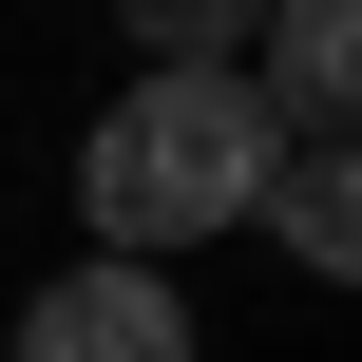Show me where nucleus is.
I'll return each instance as SVG.
<instances>
[{
  "label": "nucleus",
  "instance_id": "obj_2",
  "mask_svg": "<svg viewBox=\"0 0 362 362\" xmlns=\"http://www.w3.org/2000/svg\"><path fill=\"white\" fill-rule=\"evenodd\" d=\"M19 362H191V305H172V267H57L38 305H19Z\"/></svg>",
  "mask_w": 362,
  "mask_h": 362
},
{
  "label": "nucleus",
  "instance_id": "obj_1",
  "mask_svg": "<svg viewBox=\"0 0 362 362\" xmlns=\"http://www.w3.org/2000/svg\"><path fill=\"white\" fill-rule=\"evenodd\" d=\"M267 172H286V115L248 95V57L134 76V95H95V134H76V210H95V248H115V267H172V248L248 229V210H267Z\"/></svg>",
  "mask_w": 362,
  "mask_h": 362
},
{
  "label": "nucleus",
  "instance_id": "obj_5",
  "mask_svg": "<svg viewBox=\"0 0 362 362\" xmlns=\"http://www.w3.org/2000/svg\"><path fill=\"white\" fill-rule=\"evenodd\" d=\"M248 19H267V0H115V38H134L153 76H191V57H248Z\"/></svg>",
  "mask_w": 362,
  "mask_h": 362
},
{
  "label": "nucleus",
  "instance_id": "obj_3",
  "mask_svg": "<svg viewBox=\"0 0 362 362\" xmlns=\"http://www.w3.org/2000/svg\"><path fill=\"white\" fill-rule=\"evenodd\" d=\"M248 95H267L286 134H344V95H362V0H267V57H248Z\"/></svg>",
  "mask_w": 362,
  "mask_h": 362
},
{
  "label": "nucleus",
  "instance_id": "obj_4",
  "mask_svg": "<svg viewBox=\"0 0 362 362\" xmlns=\"http://www.w3.org/2000/svg\"><path fill=\"white\" fill-rule=\"evenodd\" d=\"M267 229H286V267H362V172H344V134H286Z\"/></svg>",
  "mask_w": 362,
  "mask_h": 362
}]
</instances>
